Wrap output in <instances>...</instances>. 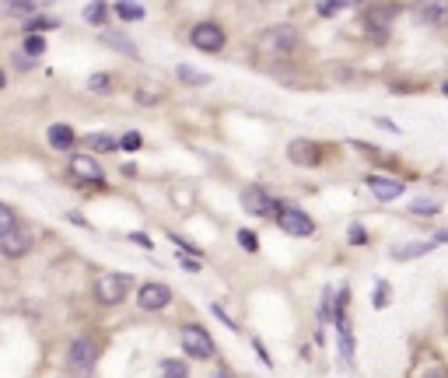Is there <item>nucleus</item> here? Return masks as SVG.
Returning a JSON list of instances; mask_svg holds the SVG:
<instances>
[{"instance_id": "f257e3e1", "label": "nucleus", "mask_w": 448, "mask_h": 378, "mask_svg": "<svg viewBox=\"0 0 448 378\" xmlns=\"http://www.w3.org/2000/svg\"><path fill=\"white\" fill-rule=\"evenodd\" d=\"M130 287H133L130 274H102L95 281V301L98 305H120V301H127Z\"/></svg>"}, {"instance_id": "f03ea898", "label": "nucleus", "mask_w": 448, "mask_h": 378, "mask_svg": "<svg viewBox=\"0 0 448 378\" xmlns=\"http://www.w3.org/2000/svg\"><path fill=\"white\" fill-rule=\"evenodd\" d=\"M259 49L270 53V57H288V53L298 49V32L291 25H273L259 35Z\"/></svg>"}, {"instance_id": "7ed1b4c3", "label": "nucleus", "mask_w": 448, "mask_h": 378, "mask_svg": "<svg viewBox=\"0 0 448 378\" xmlns=\"http://www.w3.org/2000/svg\"><path fill=\"white\" fill-rule=\"evenodd\" d=\"M277 225L284 235H295V238H308L315 235V221L301 207H291V203H280V214H277Z\"/></svg>"}, {"instance_id": "20e7f679", "label": "nucleus", "mask_w": 448, "mask_h": 378, "mask_svg": "<svg viewBox=\"0 0 448 378\" xmlns=\"http://www.w3.org/2000/svg\"><path fill=\"white\" fill-rule=\"evenodd\" d=\"M239 200H242L245 214H252V218H277V214H280V203L263 186H245Z\"/></svg>"}, {"instance_id": "39448f33", "label": "nucleus", "mask_w": 448, "mask_h": 378, "mask_svg": "<svg viewBox=\"0 0 448 378\" xmlns=\"http://www.w3.org/2000/svg\"><path fill=\"white\" fill-rule=\"evenodd\" d=\"M189 42H193L200 53H221L224 42H228V35H224V28H221L217 21H200V25H193Z\"/></svg>"}, {"instance_id": "423d86ee", "label": "nucleus", "mask_w": 448, "mask_h": 378, "mask_svg": "<svg viewBox=\"0 0 448 378\" xmlns=\"http://www.w3.org/2000/svg\"><path fill=\"white\" fill-rule=\"evenodd\" d=\"M183 350L189 354V357H200V361H207V357H214V340H210V333L203 330V326H196V322H189V326H183Z\"/></svg>"}, {"instance_id": "0eeeda50", "label": "nucleus", "mask_w": 448, "mask_h": 378, "mask_svg": "<svg viewBox=\"0 0 448 378\" xmlns=\"http://www.w3.org/2000/svg\"><path fill=\"white\" fill-rule=\"evenodd\" d=\"M95 361H98V343H95L91 337H77V340L71 343V350H67V364H71V371L84 375V371L95 368Z\"/></svg>"}, {"instance_id": "6e6552de", "label": "nucleus", "mask_w": 448, "mask_h": 378, "mask_svg": "<svg viewBox=\"0 0 448 378\" xmlns=\"http://www.w3.org/2000/svg\"><path fill=\"white\" fill-rule=\"evenodd\" d=\"M71 176L81 186H105V172H102V165L91 154H74L71 158Z\"/></svg>"}, {"instance_id": "1a4fd4ad", "label": "nucleus", "mask_w": 448, "mask_h": 378, "mask_svg": "<svg viewBox=\"0 0 448 378\" xmlns=\"http://www.w3.org/2000/svg\"><path fill=\"white\" fill-rule=\"evenodd\" d=\"M137 305L144 312H161V308L172 305V287L168 284H144L140 294H137Z\"/></svg>"}, {"instance_id": "9d476101", "label": "nucleus", "mask_w": 448, "mask_h": 378, "mask_svg": "<svg viewBox=\"0 0 448 378\" xmlns=\"http://www.w3.org/2000/svg\"><path fill=\"white\" fill-rule=\"evenodd\" d=\"M288 158L295 161V165H301V169H315L322 161V147L315 140H291L288 144Z\"/></svg>"}, {"instance_id": "9b49d317", "label": "nucleus", "mask_w": 448, "mask_h": 378, "mask_svg": "<svg viewBox=\"0 0 448 378\" xmlns=\"http://www.w3.org/2000/svg\"><path fill=\"white\" fill-rule=\"evenodd\" d=\"M368 189L375 193V200L389 203V200H400L407 193V182L403 179H392V176H371L368 179Z\"/></svg>"}, {"instance_id": "f8f14e48", "label": "nucleus", "mask_w": 448, "mask_h": 378, "mask_svg": "<svg viewBox=\"0 0 448 378\" xmlns=\"http://www.w3.org/2000/svg\"><path fill=\"white\" fill-rule=\"evenodd\" d=\"M28 249H32V235H28V231H21V228H15L11 235L0 238V252H4L8 259H18V256H25Z\"/></svg>"}, {"instance_id": "ddd939ff", "label": "nucleus", "mask_w": 448, "mask_h": 378, "mask_svg": "<svg viewBox=\"0 0 448 378\" xmlns=\"http://www.w3.org/2000/svg\"><path fill=\"white\" fill-rule=\"evenodd\" d=\"M333 322H336V333H340V354H344V361H351V364H354V333H351V322H347V315L340 312Z\"/></svg>"}, {"instance_id": "4468645a", "label": "nucleus", "mask_w": 448, "mask_h": 378, "mask_svg": "<svg viewBox=\"0 0 448 378\" xmlns=\"http://www.w3.org/2000/svg\"><path fill=\"white\" fill-rule=\"evenodd\" d=\"M102 42H105V46H112L116 53H127L130 60H140V49H137L127 35H120V32H102Z\"/></svg>"}, {"instance_id": "2eb2a0df", "label": "nucleus", "mask_w": 448, "mask_h": 378, "mask_svg": "<svg viewBox=\"0 0 448 378\" xmlns=\"http://www.w3.org/2000/svg\"><path fill=\"white\" fill-rule=\"evenodd\" d=\"M46 137H49V144H53L56 151H71V144H74V130H71L67 123H53Z\"/></svg>"}, {"instance_id": "dca6fc26", "label": "nucleus", "mask_w": 448, "mask_h": 378, "mask_svg": "<svg viewBox=\"0 0 448 378\" xmlns=\"http://www.w3.org/2000/svg\"><path fill=\"white\" fill-rule=\"evenodd\" d=\"M434 238L431 242H417V245H403V249H392V259H417V256H427V252H434Z\"/></svg>"}, {"instance_id": "f3484780", "label": "nucleus", "mask_w": 448, "mask_h": 378, "mask_svg": "<svg viewBox=\"0 0 448 378\" xmlns=\"http://www.w3.org/2000/svg\"><path fill=\"white\" fill-rule=\"evenodd\" d=\"M179 81L183 84H193V88H203V84H210V74H203V70H196V67H189V64H179Z\"/></svg>"}, {"instance_id": "a211bd4d", "label": "nucleus", "mask_w": 448, "mask_h": 378, "mask_svg": "<svg viewBox=\"0 0 448 378\" xmlns=\"http://www.w3.org/2000/svg\"><path fill=\"white\" fill-rule=\"evenodd\" d=\"M448 18V4H424L420 8V21L424 25H441Z\"/></svg>"}, {"instance_id": "6ab92c4d", "label": "nucleus", "mask_w": 448, "mask_h": 378, "mask_svg": "<svg viewBox=\"0 0 448 378\" xmlns=\"http://www.w3.org/2000/svg\"><path fill=\"white\" fill-rule=\"evenodd\" d=\"M161 378H189V368L176 357H165L161 361Z\"/></svg>"}, {"instance_id": "aec40b11", "label": "nucleus", "mask_w": 448, "mask_h": 378, "mask_svg": "<svg viewBox=\"0 0 448 378\" xmlns=\"http://www.w3.org/2000/svg\"><path fill=\"white\" fill-rule=\"evenodd\" d=\"M116 15L123 21H140L144 18V4H133V0H123V4H116Z\"/></svg>"}, {"instance_id": "412c9836", "label": "nucleus", "mask_w": 448, "mask_h": 378, "mask_svg": "<svg viewBox=\"0 0 448 378\" xmlns=\"http://www.w3.org/2000/svg\"><path fill=\"white\" fill-rule=\"evenodd\" d=\"M4 11H8L11 18H25V15H35L39 8L32 4V0H11V4H4Z\"/></svg>"}, {"instance_id": "4be33fe9", "label": "nucleus", "mask_w": 448, "mask_h": 378, "mask_svg": "<svg viewBox=\"0 0 448 378\" xmlns=\"http://www.w3.org/2000/svg\"><path fill=\"white\" fill-rule=\"evenodd\" d=\"M56 25H60L56 18H46V15H42V18H28V21H25V32H28V35H39V32H49V28H56Z\"/></svg>"}, {"instance_id": "5701e85b", "label": "nucleus", "mask_w": 448, "mask_h": 378, "mask_svg": "<svg viewBox=\"0 0 448 378\" xmlns=\"http://www.w3.org/2000/svg\"><path fill=\"white\" fill-rule=\"evenodd\" d=\"M15 228H18V221H15V210H11L8 203H0V238L11 235Z\"/></svg>"}, {"instance_id": "b1692460", "label": "nucleus", "mask_w": 448, "mask_h": 378, "mask_svg": "<svg viewBox=\"0 0 448 378\" xmlns=\"http://www.w3.org/2000/svg\"><path fill=\"white\" fill-rule=\"evenodd\" d=\"M438 200H413L410 203V214H417V218H431V214H438Z\"/></svg>"}, {"instance_id": "393cba45", "label": "nucleus", "mask_w": 448, "mask_h": 378, "mask_svg": "<svg viewBox=\"0 0 448 378\" xmlns=\"http://www.w3.org/2000/svg\"><path fill=\"white\" fill-rule=\"evenodd\" d=\"M84 144H88V147H95V151H112V147H116V140H112L109 133H88V137H84Z\"/></svg>"}, {"instance_id": "a878e982", "label": "nucleus", "mask_w": 448, "mask_h": 378, "mask_svg": "<svg viewBox=\"0 0 448 378\" xmlns=\"http://www.w3.org/2000/svg\"><path fill=\"white\" fill-rule=\"evenodd\" d=\"M389 294H392V291H389V281H378V284H375V294H371V308L382 312V308L389 305Z\"/></svg>"}, {"instance_id": "bb28decb", "label": "nucleus", "mask_w": 448, "mask_h": 378, "mask_svg": "<svg viewBox=\"0 0 448 378\" xmlns=\"http://www.w3.org/2000/svg\"><path fill=\"white\" fill-rule=\"evenodd\" d=\"M25 53H28V60L42 57V53H46V39L42 35H25Z\"/></svg>"}, {"instance_id": "cd10ccee", "label": "nucleus", "mask_w": 448, "mask_h": 378, "mask_svg": "<svg viewBox=\"0 0 448 378\" xmlns=\"http://www.w3.org/2000/svg\"><path fill=\"white\" fill-rule=\"evenodd\" d=\"M105 15H109L105 4H88V8H84V21H88V25H102Z\"/></svg>"}, {"instance_id": "c85d7f7f", "label": "nucleus", "mask_w": 448, "mask_h": 378, "mask_svg": "<svg viewBox=\"0 0 448 378\" xmlns=\"http://www.w3.org/2000/svg\"><path fill=\"white\" fill-rule=\"evenodd\" d=\"M347 238H351V245H368V231H364V225H351L347 228Z\"/></svg>"}, {"instance_id": "c756f323", "label": "nucleus", "mask_w": 448, "mask_h": 378, "mask_svg": "<svg viewBox=\"0 0 448 378\" xmlns=\"http://www.w3.org/2000/svg\"><path fill=\"white\" fill-rule=\"evenodd\" d=\"M344 11H347V4H344V0H329V4H319V15H322V18L344 15Z\"/></svg>"}, {"instance_id": "7c9ffc66", "label": "nucleus", "mask_w": 448, "mask_h": 378, "mask_svg": "<svg viewBox=\"0 0 448 378\" xmlns=\"http://www.w3.org/2000/svg\"><path fill=\"white\" fill-rule=\"evenodd\" d=\"M239 242H242V249H245V252H256V249H259V238H256L249 228H242V231H239Z\"/></svg>"}, {"instance_id": "2f4dec72", "label": "nucleus", "mask_w": 448, "mask_h": 378, "mask_svg": "<svg viewBox=\"0 0 448 378\" xmlns=\"http://www.w3.org/2000/svg\"><path fill=\"white\" fill-rule=\"evenodd\" d=\"M333 315H336V312H333V294L326 291V294H322V301H319V319H322V322H329Z\"/></svg>"}, {"instance_id": "473e14b6", "label": "nucleus", "mask_w": 448, "mask_h": 378, "mask_svg": "<svg viewBox=\"0 0 448 378\" xmlns=\"http://www.w3.org/2000/svg\"><path fill=\"white\" fill-rule=\"evenodd\" d=\"M179 266L186 270V274H200V259H196V256H183V252H179Z\"/></svg>"}, {"instance_id": "72a5a7b5", "label": "nucleus", "mask_w": 448, "mask_h": 378, "mask_svg": "<svg viewBox=\"0 0 448 378\" xmlns=\"http://www.w3.org/2000/svg\"><path fill=\"white\" fill-rule=\"evenodd\" d=\"M88 88H91V91H105V88H109V74H95V77L88 81Z\"/></svg>"}, {"instance_id": "f704fd0d", "label": "nucleus", "mask_w": 448, "mask_h": 378, "mask_svg": "<svg viewBox=\"0 0 448 378\" xmlns=\"http://www.w3.org/2000/svg\"><path fill=\"white\" fill-rule=\"evenodd\" d=\"M120 147H123V151H137V147H140V133H127V137L120 140Z\"/></svg>"}, {"instance_id": "c9c22d12", "label": "nucleus", "mask_w": 448, "mask_h": 378, "mask_svg": "<svg viewBox=\"0 0 448 378\" xmlns=\"http://www.w3.org/2000/svg\"><path fill=\"white\" fill-rule=\"evenodd\" d=\"M127 238H130V242H137V245H140V249H154V242H151V238H147V235H144V231H130V235H127Z\"/></svg>"}, {"instance_id": "e433bc0d", "label": "nucleus", "mask_w": 448, "mask_h": 378, "mask_svg": "<svg viewBox=\"0 0 448 378\" xmlns=\"http://www.w3.org/2000/svg\"><path fill=\"white\" fill-rule=\"evenodd\" d=\"M375 123H378V126H382V130H389V133H403V130H400V126H396V123H392V120H385V116H378V120H375Z\"/></svg>"}, {"instance_id": "4c0bfd02", "label": "nucleus", "mask_w": 448, "mask_h": 378, "mask_svg": "<svg viewBox=\"0 0 448 378\" xmlns=\"http://www.w3.org/2000/svg\"><path fill=\"white\" fill-rule=\"evenodd\" d=\"M420 378H448V368H427Z\"/></svg>"}, {"instance_id": "58836bf2", "label": "nucleus", "mask_w": 448, "mask_h": 378, "mask_svg": "<svg viewBox=\"0 0 448 378\" xmlns=\"http://www.w3.org/2000/svg\"><path fill=\"white\" fill-rule=\"evenodd\" d=\"M67 221H74V225H81V228H91V225H88V221H84V218H81V214H74V210H71V214H67Z\"/></svg>"}, {"instance_id": "ea45409f", "label": "nucleus", "mask_w": 448, "mask_h": 378, "mask_svg": "<svg viewBox=\"0 0 448 378\" xmlns=\"http://www.w3.org/2000/svg\"><path fill=\"white\" fill-rule=\"evenodd\" d=\"M15 67H32V60H28V57H21V53H18V57H15Z\"/></svg>"}, {"instance_id": "a19ab883", "label": "nucleus", "mask_w": 448, "mask_h": 378, "mask_svg": "<svg viewBox=\"0 0 448 378\" xmlns=\"http://www.w3.org/2000/svg\"><path fill=\"white\" fill-rule=\"evenodd\" d=\"M434 242H438V245H441V242H448V231H438V235H434Z\"/></svg>"}, {"instance_id": "79ce46f5", "label": "nucleus", "mask_w": 448, "mask_h": 378, "mask_svg": "<svg viewBox=\"0 0 448 378\" xmlns=\"http://www.w3.org/2000/svg\"><path fill=\"white\" fill-rule=\"evenodd\" d=\"M217 378H232V371H228V368H221V371H217Z\"/></svg>"}, {"instance_id": "37998d69", "label": "nucleus", "mask_w": 448, "mask_h": 378, "mask_svg": "<svg viewBox=\"0 0 448 378\" xmlns=\"http://www.w3.org/2000/svg\"><path fill=\"white\" fill-rule=\"evenodd\" d=\"M441 91H445V98H448V81H445V84H441Z\"/></svg>"}, {"instance_id": "c03bdc74", "label": "nucleus", "mask_w": 448, "mask_h": 378, "mask_svg": "<svg viewBox=\"0 0 448 378\" xmlns=\"http://www.w3.org/2000/svg\"><path fill=\"white\" fill-rule=\"evenodd\" d=\"M0 88H4V70H0Z\"/></svg>"}]
</instances>
